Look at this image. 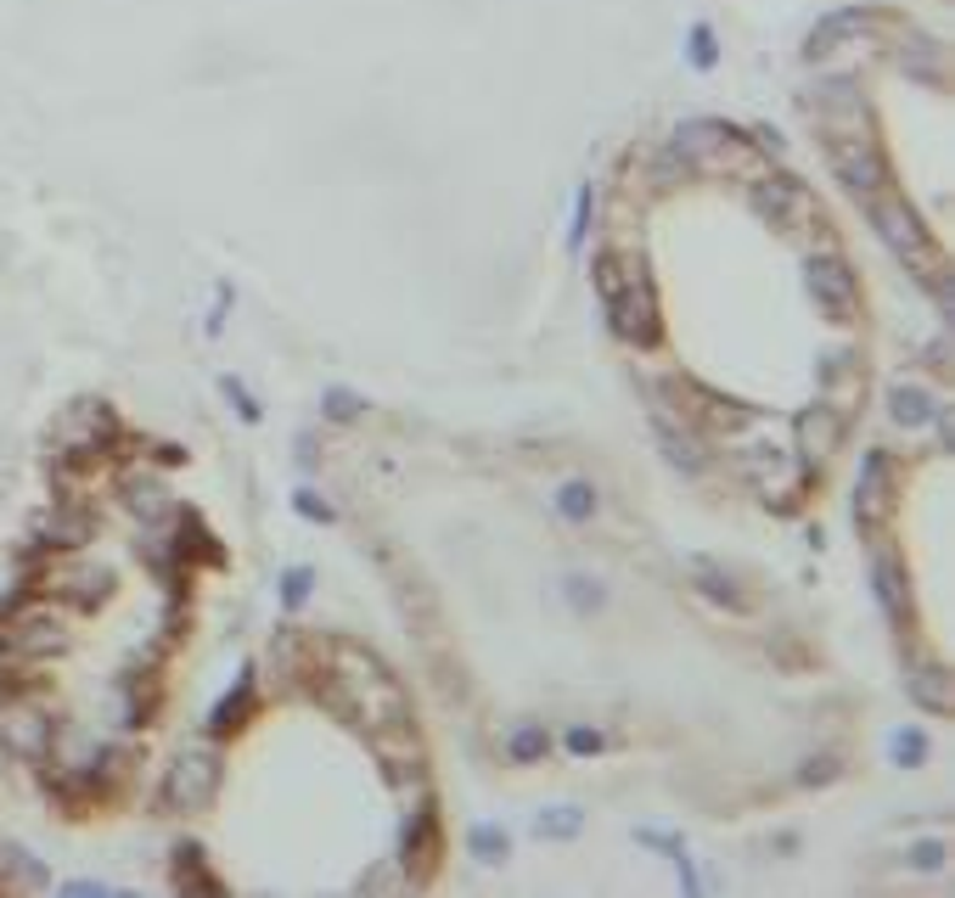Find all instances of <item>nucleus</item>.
Returning <instances> with one entry per match:
<instances>
[{"label": "nucleus", "instance_id": "f257e3e1", "mask_svg": "<svg viewBox=\"0 0 955 898\" xmlns=\"http://www.w3.org/2000/svg\"><path fill=\"white\" fill-rule=\"evenodd\" d=\"M219 781H225L219 752H214L209 742H197V747H186V752L169 763V781H163V804H169L175 814H203L214 797H219Z\"/></svg>", "mask_w": 955, "mask_h": 898}, {"label": "nucleus", "instance_id": "f03ea898", "mask_svg": "<svg viewBox=\"0 0 955 898\" xmlns=\"http://www.w3.org/2000/svg\"><path fill=\"white\" fill-rule=\"evenodd\" d=\"M809 298H815V309L827 315L832 326H854V320H860V276L849 270L843 248L809 253Z\"/></svg>", "mask_w": 955, "mask_h": 898}, {"label": "nucleus", "instance_id": "7ed1b4c3", "mask_svg": "<svg viewBox=\"0 0 955 898\" xmlns=\"http://www.w3.org/2000/svg\"><path fill=\"white\" fill-rule=\"evenodd\" d=\"M372 742V758L388 770V781L400 792H427V752H422V736H416V719H400V724H377L366 730Z\"/></svg>", "mask_w": 955, "mask_h": 898}, {"label": "nucleus", "instance_id": "20e7f679", "mask_svg": "<svg viewBox=\"0 0 955 898\" xmlns=\"http://www.w3.org/2000/svg\"><path fill=\"white\" fill-rule=\"evenodd\" d=\"M827 157H832L838 180L854 197H871V191L888 186V157L877 152L871 136H860V124H854V129H832V136H827Z\"/></svg>", "mask_w": 955, "mask_h": 898}, {"label": "nucleus", "instance_id": "39448f33", "mask_svg": "<svg viewBox=\"0 0 955 898\" xmlns=\"http://www.w3.org/2000/svg\"><path fill=\"white\" fill-rule=\"evenodd\" d=\"M742 472L753 478L759 501L776 506V511H793V506L804 501V489H809V460L781 455V450H753V455L742 460Z\"/></svg>", "mask_w": 955, "mask_h": 898}, {"label": "nucleus", "instance_id": "423d86ee", "mask_svg": "<svg viewBox=\"0 0 955 898\" xmlns=\"http://www.w3.org/2000/svg\"><path fill=\"white\" fill-rule=\"evenodd\" d=\"M607 315H613V331L624 343H636V349H652L657 343V298H652V281H646V270L624 287L618 298H607Z\"/></svg>", "mask_w": 955, "mask_h": 898}, {"label": "nucleus", "instance_id": "0eeeda50", "mask_svg": "<svg viewBox=\"0 0 955 898\" xmlns=\"http://www.w3.org/2000/svg\"><path fill=\"white\" fill-rule=\"evenodd\" d=\"M820 405H832L843 416H854L866 405V365L854 349H838V354H827V365H820Z\"/></svg>", "mask_w": 955, "mask_h": 898}, {"label": "nucleus", "instance_id": "6e6552de", "mask_svg": "<svg viewBox=\"0 0 955 898\" xmlns=\"http://www.w3.org/2000/svg\"><path fill=\"white\" fill-rule=\"evenodd\" d=\"M843 432H849V416L832 410V405H815V410L799 416V450H804L809 467H820V460H832V455H838Z\"/></svg>", "mask_w": 955, "mask_h": 898}, {"label": "nucleus", "instance_id": "1a4fd4ad", "mask_svg": "<svg viewBox=\"0 0 955 898\" xmlns=\"http://www.w3.org/2000/svg\"><path fill=\"white\" fill-rule=\"evenodd\" d=\"M416 825H411V837H405V864H416V882L433 876V864L444 853V831H439V814H433V797L416 792Z\"/></svg>", "mask_w": 955, "mask_h": 898}, {"label": "nucleus", "instance_id": "9d476101", "mask_svg": "<svg viewBox=\"0 0 955 898\" xmlns=\"http://www.w3.org/2000/svg\"><path fill=\"white\" fill-rule=\"evenodd\" d=\"M854 517H860V528H882L888 517H894V460L888 455H871V467L860 478V506H854Z\"/></svg>", "mask_w": 955, "mask_h": 898}, {"label": "nucleus", "instance_id": "9b49d317", "mask_svg": "<svg viewBox=\"0 0 955 898\" xmlns=\"http://www.w3.org/2000/svg\"><path fill=\"white\" fill-rule=\"evenodd\" d=\"M545 747H551L545 724H517V730H512V742H506L512 763H535V758H545Z\"/></svg>", "mask_w": 955, "mask_h": 898}, {"label": "nucleus", "instance_id": "f8f14e48", "mask_svg": "<svg viewBox=\"0 0 955 898\" xmlns=\"http://www.w3.org/2000/svg\"><path fill=\"white\" fill-rule=\"evenodd\" d=\"M691 573L703 579V590L714 595V602H731V607H742V595H737V579H731V573H719L714 561H691Z\"/></svg>", "mask_w": 955, "mask_h": 898}, {"label": "nucleus", "instance_id": "ddd939ff", "mask_svg": "<svg viewBox=\"0 0 955 898\" xmlns=\"http://www.w3.org/2000/svg\"><path fill=\"white\" fill-rule=\"evenodd\" d=\"M910 691L921 696V703H928L933 713H950V685H944V674L939 669H921L916 680H910Z\"/></svg>", "mask_w": 955, "mask_h": 898}, {"label": "nucleus", "instance_id": "4468645a", "mask_svg": "<svg viewBox=\"0 0 955 898\" xmlns=\"http://www.w3.org/2000/svg\"><path fill=\"white\" fill-rule=\"evenodd\" d=\"M590 511H596V494H590L585 483H568V489H563V517L579 522V517H590Z\"/></svg>", "mask_w": 955, "mask_h": 898}, {"label": "nucleus", "instance_id": "2eb2a0df", "mask_svg": "<svg viewBox=\"0 0 955 898\" xmlns=\"http://www.w3.org/2000/svg\"><path fill=\"white\" fill-rule=\"evenodd\" d=\"M894 410H900V421H921L928 410H921V393H894Z\"/></svg>", "mask_w": 955, "mask_h": 898}, {"label": "nucleus", "instance_id": "dca6fc26", "mask_svg": "<svg viewBox=\"0 0 955 898\" xmlns=\"http://www.w3.org/2000/svg\"><path fill=\"white\" fill-rule=\"evenodd\" d=\"M473 848H478L483 859H495V853H506V843L495 837V831H478V837H473Z\"/></svg>", "mask_w": 955, "mask_h": 898}, {"label": "nucleus", "instance_id": "f3484780", "mask_svg": "<svg viewBox=\"0 0 955 898\" xmlns=\"http://www.w3.org/2000/svg\"><path fill=\"white\" fill-rule=\"evenodd\" d=\"M540 831H556V837H568V831H579V820H574V809H556V820H551V825L540 820Z\"/></svg>", "mask_w": 955, "mask_h": 898}]
</instances>
